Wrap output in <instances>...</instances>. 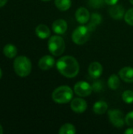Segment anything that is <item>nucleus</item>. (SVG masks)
<instances>
[{
  "instance_id": "1",
  "label": "nucleus",
  "mask_w": 133,
  "mask_h": 134,
  "mask_svg": "<svg viewBox=\"0 0 133 134\" xmlns=\"http://www.w3.org/2000/svg\"><path fill=\"white\" fill-rule=\"evenodd\" d=\"M58 71L66 78H74L79 72V64L78 60L71 56H63L56 62Z\"/></svg>"
},
{
  "instance_id": "2",
  "label": "nucleus",
  "mask_w": 133,
  "mask_h": 134,
  "mask_svg": "<svg viewBox=\"0 0 133 134\" xmlns=\"http://www.w3.org/2000/svg\"><path fill=\"white\" fill-rule=\"evenodd\" d=\"M73 90L68 86H61L55 89L52 93V98L54 102L59 104L69 103L73 98Z\"/></svg>"
},
{
  "instance_id": "3",
  "label": "nucleus",
  "mask_w": 133,
  "mask_h": 134,
  "mask_svg": "<svg viewBox=\"0 0 133 134\" xmlns=\"http://www.w3.org/2000/svg\"><path fill=\"white\" fill-rule=\"evenodd\" d=\"M15 73L20 77H27L30 75L32 68L30 59L25 56H19L13 61Z\"/></svg>"
},
{
  "instance_id": "4",
  "label": "nucleus",
  "mask_w": 133,
  "mask_h": 134,
  "mask_svg": "<svg viewBox=\"0 0 133 134\" xmlns=\"http://www.w3.org/2000/svg\"><path fill=\"white\" fill-rule=\"evenodd\" d=\"M48 49L55 57L62 55L65 50V42L63 38L58 35L51 36L48 41Z\"/></svg>"
},
{
  "instance_id": "5",
  "label": "nucleus",
  "mask_w": 133,
  "mask_h": 134,
  "mask_svg": "<svg viewBox=\"0 0 133 134\" xmlns=\"http://www.w3.org/2000/svg\"><path fill=\"white\" fill-rule=\"evenodd\" d=\"M89 32L87 26L82 24L74 30L71 35L72 41L77 45H83L89 40Z\"/></svg>"
},
{
  "instance_id": "6",
  "label": "nucleus",
  "mask_w": 133,
  "mask_h": 134,
  "mask_svg": "<svg viewBox=\"0 0 133 134\" xmlns=\"http://www.w3.org/2000/svg\"><path fill=\"white\" fill-rule=\"evenodd\" d=\"M108 117L111 124L117 128H122L125 124L124 115L118 109H112L108 111Z\"/></svg>"
},
{
  "instance_id": "7",
  "label": "nucleus",
  "mask_w": 133,
  "mask_h": 134,
  "mask_svg": "<svg viewBox=\"0 0 133 134\" xmlns=\"http://www.w3.org/2000/svg\"><path fill=\"white\" fill-rule=\"evenodd\" d=\"M92 86H90L87 82L80 81L78 82L74 86V92L76 95L81 97H89L92 92Z\"/></svg>"
},
{
  "instance_id": "8",
  "label": "nucleus",
  "mask_w": 133,
  "mask_h": 134,
  "mask_svg": "<svg viewBox=\"0 0 133 134\" xmlns=\"http://www.w3.org/2000/svg\"><path fill=\"white\" fill-rule=\"evenodd\" d=\"M71 108L76 113H83L87 109V103L82 97H77L71 100Z\"/></svg>"
},
{
  "instance_id": "9",
  "label": "nucleus",
  "mask_w": 133,
  "mask_h": 134,
  "mask_svg": "<svg viewBox=\"0 0 133 134\" xmlns=\"http://www.w3.org/2000/svg\"><path fill=\"white\" fill-rule=\"evenodd\" d=\"M75 18L81 24H87L90 19V13L89 9L85 7H79L75 12Z\"/></svg>"
},
{
  "instance_id": "10",
  "label": "nucleus",
  "mask_w": 133,
  "mask_h": 134,
  "mask_svg": "<svg viewBox=\"0 0 133 134\" xmlns=\"http://www.w3.org/2000/svg\"><path fill=\"white\" fill-rule=\"evenodd\" d=\"M55 64L54 58L50 55H45L40 58L38 60V67L42 71H48L51 69Z\"/></svg>"
},
{
  "instance_id": "11",
  "label": "nucleus",
  "mask_w": 133,
  "mask_h": 134,
  "mask_svg": "<svg viewBox=\"0 0 133 134\" xmlns=\"http://www.w3.org/2000/svg\"><path fill=\"white\" fill-rule=\"evenodd\" d=\"M109 14L114 20H121L125 16V8L122 5L118 4L111 5L109 9Z\"/></svg>"
},
{
  "instance_id": "12",
  "label": "nucleus",
  "mask_w": 133,
  "mask_h": 134,
  "mask_svg": "<svg viewBox=\"0 0 133 134\" xmlns=\"http://www.w3.org/2000/svg\"><path fill=\"white\" fill-rule=\"evenodd\" d=\"M89 74L92 79H98L101 76L103 73V67L100 63L94 61L91 63L88 68Z\"/></svg>"
},
{
  "instance_id": "13",
  "label": "nucleus",
  "mask_w": 133,
  "mask_h": 134,
  "mask_svg": "<svg viewBox=\"0 0 133 134\" xmlns=\"http://www.w3.org/2000/svg\"><path fill=\"white\" fill-rule=\"evenodd\" d=\"M53 31L57 35H63L67 30V23L63 19L56 20L52 25Z\"/></svg>"
},
{
  "instance_id": "14",
  "label": "nucleus",
  "mask_w": 133,
  "mask_h": 134,
  "mask_svg": "<svg viewBox=\"0 0 133 134\" xmlns=\"http://www.w3.org/2000/svg\"><path fill=\"white\" fill-rule=\"evenodd\" d=\"M118 75L120 79L125 82H133V68L132 67H125L122 68L119 71Z\"/></svg>"
},
{
  "instance_id": "15",
  "label": "nucleus",
  "mask_w": 133,
  "mask_h": 134,
  "mask_svg": "<svg viewBox=\"0 0 133 134\" xmlns=\"http://www.w3.org/2000/svg\"><path fill=\"white\" fill-rule=\"evenodd\" d=\"M90 21L87 25V27L89 28V31H93L96 27H97V25H99L101 22H102V16L97 13H93L91 16H90Z\"/></svg>"
},
{
  "instance_id": "16",
  "label": "nucleus",
  "mask_w": 133,
  "mask_h": 134,
  "mask_svg": "<svg viewBox=\"0 0 133 134\" xmlns=\"http://www.w3.org/2000/svg\"><path fill=\"white\" fill-rule=\"evenodd\" d=\"M36 35L42 39H45L50 37V29L45 24H39L35 28Z\"/></svg>"
},
{
  "instance_id": "17",
  "label": "nucleus",
  "mask_w": 133,
  "mask_h": 134,
  "mask_svg": "<svg viewBox=\"0 0 133 134\" xmlns=\"http://www.w3.org/2000/svg\"><path fill=\"white\" fill-rule=\"evenodd\" d=\"M107 109H108V105L103 100L96 101L92 107V111L96 115H103L107 111Z\"/></svg>"
},
{
  "instance_id": "18",
  "label": "nucleus",
  "mask_w": 133,
  "mask_h": 134,
  "mask_svg": "<svg viewBox=\"0 0 133 134\" xmlns=\"http://www.w3.org/2000/svg\"><path fill=\"white\" fill-rule=\"evenodd\" d=\"M3 54L8 58H14L17 54V49L13 44H6L3 48Z\"/></svg>"
},
{
  "instance_id": "19",
  "label": "nucleus",
  "mask_w": 133,
  "mask_h": 134,
  "mask_svg": "<svg viewBox=\"0 0 133 134\" xmlns=\"http://www.w3.org/2000/svg\"><path fill=\"white\" fill-rule=\"evenodd\" d=\"M107 84L108 86L113 90H116L119 88L120 85H121V81H120V77L117 75H111L107 81Z\"/></svg>"
},
{
  "instance_id": "20",
  "label": "nucleus",
  "mask_w": 133,
  "mask_h": 134,
  "mask_svg": "<svg viewBox=\"0 0 133 134\" xmlns=\"http://www.w3.org/2000/svg\"><path fill=\"white\" fill-rule=\"evenodd\" d=\"M55 5L60 11H67L71 6V0H55Z\"/></svg>"
},
{
  "instance_id": "21",
  "label": "nucleus",
  "mask_w": 133,
  "mask_h": 134,
  "mask_svg": "<svg viewBox=\"0 0 133 134\" xmlns=\"http://www.w3.org/2000/svg\"><path fill=\"white\" fill-rule=\"evenodd\" d=\"M76 133V128L71 123H66L63 125L59 130L60 134H74Z\"/></svg>"
},
{
  "instance_id": "22",
  "label": "nucleus",
  "mask_w": 133,
  "mask_h": 134,
  "mask_svg": "<svg viewBox=\"0 0 133 134\" xmlns=\"http://www.w3.org/2000/svg\"><path fill=\"white\" fill-rule=\"evenodd\" d=\"M122 100L125 103L130 104L133 103V91L132 90H125L122 93Z\"/></svg>"
},
{
  "instance_id": "23",
  "label": "nucleus",
  "mask_w": 133,
  "mask_h": 134,
  "mask_svg": "<svg viewBox=\"0 0 133 134\" xmlns=\"http://www.w3.org/2000/svg\"><path fill=\"white\" fill-rule=\"evenodd\" d=\"M124 19L125 20V22L133 26V8L129 9L125 14V16H124Z\"/></svg>"
},
{
  "instance_id": "24",
  "label": "nucleus",
  "mask_w": 133,
  "mask_h": 134,
  "mask_svg": "<svg viewBox=\"0 0 133 134\" xmlns=\"http://www.w3.org/2000/svg\"><path fill=\"white\" fill-rule=\"evenodd\" d=\"M104 0H89L88 4L93 9H99L104 5Z\"/></svg>"
},
{
  "instance_id": "25",
  "label": "nucleus",
  "mask_w": 133,
  "mask_h": 134,
  "mask_svg": "<svg viewBox=\"0 0 133 134\" xmlns=\"http://www.w3.org/2000/svg\"><path fill=\"white\" fill-rule=\"evenodd\" d=\"M125 124L130 127H133V111L129 112L125 117Z\"/></svg>"
},
{
  "instance_id": "26",
  "label": "nucleus",
  "mask_w": 133,
  "mask_h": 134,
  "mask_svg": "<svg viewBox=\"0 0 133 134\" xmlns=\"http://www.w3.org/2000/svg\"><path fill=\"white\" fill-rule=\"evenodd\" d=\"M92 88L94 92H100L103 90V85L100 81H96L92 83Z\"/></svg>"
},
{
  "instance_id": "27",
  "label": "nucleus",
  "mask_w": 133,
  "mask_h": 134,
  "mask_svg": "<svg viewBox=\"0 0 133 134\" xmlns=\"http://www.w3.org/2000/svg\"><path fill=\"white\" fill-rule=\"evenodd\" d=\"M119 0H104L105 3L109 5H116L118 4Z\"/></svg>"
},
{
  "instance_id": "28",
  "label": "nucleus",
  "mask_w": 133,
  "mask_h": 134,
  "mask_svg": "<svg viewBox=\"0 0 133 134\" xmlns=\"http://www.w3.org/2000/svg\"><path fill=\"white\" fill-rule=\"evenodd\" d=\"M125 134H133V128H129L128 130H126L125 131Z\"/></svg>"
},
{
  "instance_id": "29",
  "label": "nucleus",
  "mask_w": 133,
  "mask_h": 134,
  "mask_svg": "<svg viewBox=\"0 0 133 134\" xmlns=\"http://www.w3.org/2000/svg\"><path fill=\"white\" fill-rule=\"evenodd\" d=\"M7 2V0H0V8L4 6Z\"/></svg>"
},
{
  "instance_id": "30",
  "label": "nucleus",
  "mask_w": 133,
  "mask_h": 134,
  "mask_svg": "<svg viewBox=\"0 0 133 134\" xmlns=\"http://www.w3.org/2000/svg\"><path fill=\"white\" fill-rule=\"evenodd\" d=\"M3 133V129H2V126L0 125V134Z\"/></svg>"
},
{
  "instance_id": "31",
  "label": "nucleus",
  "mask_w": 133,
  "mask_h": 134,
  "mask_svg": "<svg viewBox=\"0 0 133 134\" xmlns=\"http://www.w3.org/2000/svg\"><path fill=\"white\" fill-rule=\"evenodd\" d=\"M2 69L0 68V79L2 78Z\"/></svg>"
},
{
  "instance_id": "32",
  "label": "nucleus",
  "mask_w": 133,
  "mask_h": 134,
  "mask_svg": "<svg viewBox=\"0 0 133 134\" xmlns=\"http://www.w3.org/2000/svg\"><path fill=\"white\" fill-rule=\"evenodd\" d=\"M42 2H49V1H50V0H42Z\"/></svg>"
},
{
  "instance_id": "33",
  "label": "nucleus",
  "mask_w": 133,
  "mask_h": 134,
  "mask_svg": "<svg viewBox=\"0 0 133 134\" xmlns=\"http://www.w3.org/2000/svg\"><path fill=\"white\" fill-rule=\"evenodd\" d=\"M129 1H130V2H131V3L133 5V0H129Z\"/></svg>"
}]
</instances>
